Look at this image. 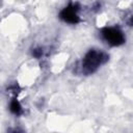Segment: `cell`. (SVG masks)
<instances>
[{
    "label": "cell",
    "instance_id": "6da1fadb",
    "mask_svg": "<svg viewBox=\"0 0 133 133\" xmlns=\"http://www.w3.org/2000/svg\"><path fill=\"white\" fill-rule=\"evenodd\" d=\"M103 36L104 38L110 43L111 45L113 46H118L121 44L124 43V35L123 33L117 30V29H114V28H105L103 30Z\"/></svg>",
    "mask_w": 133,
    "mask_h": 133
},
{
    "label": "cell",
    "instance_id": "277c9868",
    "mask_svg": "<svg viewBox=\"0 0 133 133\" xmlns=\"http://www.w3.org/2000/svg\"><path fill=\"white\" fill-rule=\"evenodd\" d=\"M10 110L14 113H16V114L21 112V106H20V104H19V102L17 100L11 101V103H10Z\"/></svg>",
    "mask_w": 133,
    "mask_h": 133
},
{
    "label": "cell",
    "instance_id": "7a4b0ae2",
    "mask_svg": "<svg viewBox=\"0 0 133 133\" xmlns=\"http://www.w3.org/2000/svg\"><path fill=\"white\" fill-rule=\"evenodd\" d=\"M101 54H99L96 51H90L84 59V68L88 69V71L91 72L101 62Z\"/></svg>",
    "mask_w": 133,
    "mask_h": 133
},
{
    "label": "cell",
    "instance_id": "3957f363",
    "mask_svg": "<svg viewBox=\"0 0 133 133\" xmlns=\"http://www.w3.org/2000/svg\"><path fill=\"white\" fill-rule=\"evenodd\" d=\"M60 17H61L62 20H64L65 22H69V23H77V22L79 21L78 16L76 15L75 8H73V7L64 8V9L61 11Z\"/></svg>",
    "mask_w": 133,
    "mask_h": 133
}]
</instances>
